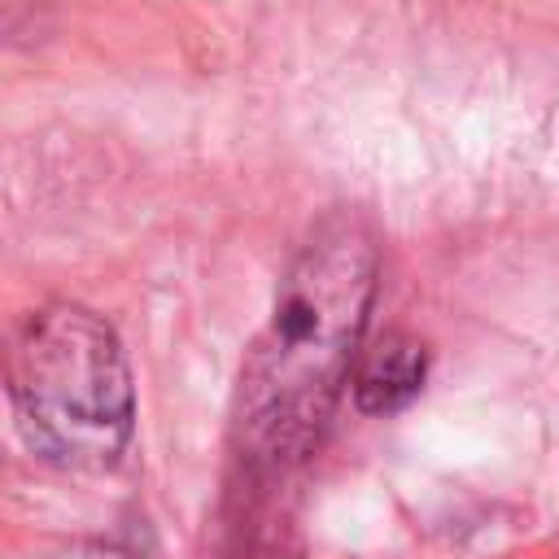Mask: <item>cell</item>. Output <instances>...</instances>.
Masks as SVG:
<instances>
[{
    "label": "cell",
    "instance_id": "cell-4",
    "mask_svg": "<svg viewBox=\"0 0 559 559\" xmlns=\"http://www.w3.org/2000/svg\"><path fill=\"white\" fill-rule=\"evenodd\" d=\"M57 559H140L135 550L118 546V542H100V537H83V542H70L57 550Z\"/></svg>",
    "mask_w": 559,
    "mask_h": 559
},
{
    "label": "cell",
    "instance_id": "cell-2",
    "mask_svg": "<svg viewBox=\"0 0 559 559\" xmlns=\"http://www.w3.org/2000/svg\"><path fill=\"white\" fill-rule=\"evenodd\" d=\"M9 393L26 445L74 472H105L135 428V393L118 332L79 301L39 306L9 354Z\"/></svg>",
    "mask_w": 559,
    "mask_h": 559
},
{
    "label": "cell",
    "instance_id": "cell-1",
    "mask_svg": "<svg viewBox=\"0 0 559 559\" xmlns=\"http://www.w3.org/2000/svg\"><path fill=\"white\" fill-rule=\"evenodd\" d=\"M376 297V245L349 214L328 218L280 280L240 371V432L262 459H301L336 402Z\"/></svg>",
    "mask_w": 559,
    "mask_h": 559
},
{
    "label": "cell",
    "instance_id": "cell-3",
    "mask_svg": "<svg viewBox=\"0 0 559 559\" xmlns=\"http://www.w3.org/2000/svg\"><path fill=\"white\" fill-rule=\"evenodd\" d=\"M424 376H428L424 341H415L406 332H389L358 358V371L349 380L354 406L362 415H393L424 389Z\"/></svg>",
    "mask_w": 559,
    "mask_h": 559
}]
</instances>
